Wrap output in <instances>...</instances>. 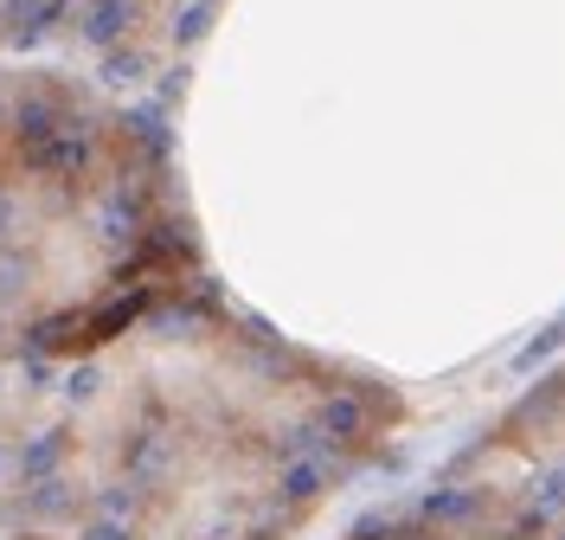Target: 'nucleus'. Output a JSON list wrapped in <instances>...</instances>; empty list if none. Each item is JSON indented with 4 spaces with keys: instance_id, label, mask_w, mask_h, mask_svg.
Masks as SVG:
<instances>
[{
    "instance_id": "f257e3e1",
    "label": "nucleus",
    "mask_w": 565,
    "mask_h": 540,
    "mask_svg": "<svg viewBox=\"0 0 565 540\" xmlns=\"http://www.w3.org/2000/svg\"><path fill=\"white\" fill-rule=\"evenodd\" d=\"M316 425L321 437L341 451V444H366L373 437V425H380V393H353V387H341V393H328L316 405Z\"/></svg>"
},
{
    "instance_id": "f03ea898",
    "label": "nucleus",
    "mask_w": 565,
    "mask_h": 540,
    "mask_svg": "<svg viewBox=\"0 0 565 540\" xmlns=\"http://www.w3.org/2000/svg\"><path fill=\"white\" fill-rule=\"evenodd\" d=\"M348 457H334V444L328 451H309V457H282V483H277V496L289 508H309V502H321L341 476H348Z\"/></svg>"
},
{
    "instance_id": "7ed1b4c3",
    "label": "nucleus",
    "mask_w": 565,
    "mask_h": 540,
    "mask_svg": "<svg viewBox=\"0 0 565 540\" xmlns=\"http://www.w3.org/2000/svg\"><path fill=\"white\" fill-rule=\"evenodd\" d=\"M141 309H148V289H122V296H109L97 316H84V348H97V341H116L129 322H141Z\"/></svg>"
},
{
    "instance_id": "20e7f679",
    "label": "nucleus",
    "mask_w": 565,
    "mask_h": 540,
    "mask_svg": "<svg viewBox=\"0 0 565 540\" xmlns=\"http://www.w3.org/2000/svg\"><path fill=\"white\" fill-rule=\"evenodd\" d=\"M476 508H482V489H430L424 496V521L430 528H462Z\"/></svg>"
},
{
    "instance_id": "39448f33",
    "label": "nucleus",
    "mask_w": 565,
    "mask_h": 540,
    "mask_svg": "<svg viewBox=\"0 0 565 540\" xmlns=\"http://www.w3.org/2000/svg\"><path fill=\"white\" fill-rule=\"evenodd\" d=\"M58 129H65V116H58V104H52L45 91H33V97L20 104V142H26V148H39V142H52Z\"/></svg>"
},
{
    "instance_id": "423d86ee",
    "label": "nucleus",
    "mask_w": 565,
    "mask_h": 540,
    "mask_svg": "<svg viewBox=\"0 0 565 540\" xmlns=\"http://www.w3.org/2000/svg\"><path fill=\"white\" fill-rule=\"evenodd\" d=\"M136 27V0H97L90 13H84V33L97 39V45H109V39H122Z\"/></svg>"
},
{
    "instance_id": "0eeeda50",
    "label": "nucleus",
    "mask_w": 565,
    "mask_h": 540,
    "mask_svg": "<svg viewBox=\"0 0 565 540\" xmlns=\"http://www.w3.org/2000/svg\"><path fill=\"white\" fill-rule=\"evenodd\" d=\"M65 451H71V437L65 432H39L26 451H20V476L33 483V476H52V469L65 464Z\"/></svg>"
},
{
    "instance_id": "6e6552de",
    "label": "nucleus",
    "mask_w": 565,
    "mask_h": 540,
    "mask_svg": "<svg viewBox=\"0 0 565 540\" xmlns=\"http://www.w3.org/2000/svg\"><path fill=\"white\" fill-rule=\"evenodd\" d=\"M97 225H104V239H109V245H136V239H141V200L116 193V200L104 207V219H97Z\"/></svg>"
},
{
    "instance_id": "1a4fd4ad",
    "label": "nucleus",
    "mask_w": 565,
    "mask_h": 540,
    "mask_svg": "<svg viewBox=\"0 0 565 540\" xmlns=\"http://www.w3.org/2000/svg\"><path fill=\"white\" fill-rule=\"evenodd\" d=\"M26 341H33L39 354H45V348H71V341L84 348V316H77V309H65V316H45V322H33V335H26Z\"/></svg>"
},
{
    "instance_id": "9d476101",
    "label": "nucleus",
    "mask_w": 565,
    "mask_h": 540,
    "mask_svg": "<svg viewBox=\"0 0 565 540\" xmlns=\"http://www.w3.org/2000/svg\"><path fill=\"white\" fill-rule=\"evenodd\" d=\"M565 405V373H553V380H540V393L527 399V405H521V412H514V425H533V419H540V425H546V419H553V412H559Z\"/></svg>"
},
{
    "instance_id": "9b49d317",
    "label": "nucleus",
    "mask_w": 565,
    "mask_h": 540,
    "mask_svg": "<svg viewBox=\"0 0 565 540\" xmlns=\"http://www.w3.org/2000/svg\"><path fill=\"white\" fill-rule=\"evenodd\" d=\"M71 502H77V496H71L58 476H33V489H26V508H33V515H65Z\"/></svg>"
},
{
    "instance_id": "f8f14e48",
    "label": "nucleus",
    "mask_w": 565,
    "mask_h": 540,
    "mask_svg": "<svg viewBox=\"0 0 565 540\" xmlns=\"http://www.w3.org/2000/svg\"><path fill=\"white\" fill-rule=\"evenodd\" d=\"M136 508H141L136 483H109L104 496H97V515H104V521H136Z\"/></svg>"
},
{
    "instance_id": "ddd939ff",
    "label": "nucleus",
    "mask_w": 565,
    "mask_h": 540,
    "mask_svg": "<svg viewBox=\"0 0 565 540\" xmlns=\"http://www.w3.org/2000/svg\"><path fill=\"white\" fill-rule=\"evenodd\" d=\"M277 451L282 457H309V451H328V437H321L316 419H302V425H289V432L277 437Z\"/></svg>"
},
{
    "instance_id": "4468645a",
    "label": "nucleus",
    "mask_w": 565,
    "mask_h": 540,
    "mask_svg": "<svg viewBox=\"0 0 565 540\" xmlns=\"http://www.w3.org/2000/svg\"><path fill=\"white\" fill-rule=\"evenodd\" d=\"M212 13H218L212 0H193V7H186V13L174 20V39H180V45H193V39H200V33L212 27Z\"/></svg>"
},
{
    "instance_id": "2eb2a0df",
    "label": "nucleus",
    "mask_w": 565,
    "mask_h": 540,
    "mask_svg": "<svg viewBox=\"0 0 565 540\" xmlns=\"http://www.w3.org/2000/svg\"><path fill=\"white\" fill-rule=\"evenodd\" d=\"M559 341H565V328H559V322H553V328H540V341H527V348L514 354V367H521V373H533V367H540V360L553 354Z\"/></svg>"
},
{
    "instance_id": "dca6fc26",
    "label": "nucleus",
    "mask_w": 565,
    "mask_h": 540,
    "mask_svg": "<svg viewBox=\"0 0 565 540\" xmlns=\"http://www.w3.org/2000/svg\"><path fill=\"white\" fill-rule=\"evenodd\" d=\"M26 277H33V257L26 252H0V296H13Z\"/></svg>"
},
{
    "instance_id": "f3484780",
    "label": "nucleus",
    "mask_w": 565,
    "mask_h": 540,
    "mask_svg": "<svg viewBox=\"0 0 565 540\" xmlns=\"http://www.w3.org/2000/svg\"><path fill=\"white\" fill-rule=\"evenodd\" d=\"M77 540H136V528H129V521H104V515H90V528H84Z\"/></svg>"
},
{
    "instance_id": "a211bd4d",
    "label": "nucleus",
    "mask_w": 565,
    "mask_h": 540,
    "mask_svg": "<svg viewBox=\"0 0 565 540\" xmlns=\"http://www.w3.org/2000/svg\"><path fill=\"white\" fill-rule=\"evenodd\" d=\"M104 77H109V84H136V77H141V59H136V52H129V59H109Z\"/></svg>"
},
{
    "instance_id": "6ab92c4d",
    "label": "nucleus",
    "mask_w": 565,
    "mask_h": 540,
    "mask_svg": "<svg viewBox=\"0 0 565 540\" xmlns=\"http://www.w3.org/2000/svg\"><path fill=\"white\" fill-rule=\"evenodd\" d=\"M65 393L71 399H90V393H97V367H77V373L65 380Z\"/></svg>"
},
{
    "instance_id": "aec40b11",
    "label": "nucleus",
    "mask_w": 565,
    "mask_h": 540,
    "mask_svg": "<svg viewBox=\"0 0 565 540\" xmlns=\"http://www.w3.org/2000/svg\"><path fill=\"white\" fill-rule=\"evenodd\" d=\"M7 225H13V200H0V232H7Z\"/></svg>"
},
{
    "instance_id": "412c9836",
    "label": "nucleus",
    "mask_w": 565,
    "mask_h": 540,
    "mask_svg": "<svg viewBox=\"0 0 565 540\" xmlns=\"http://www.w3.org/2000/svg\"><path fill=\"white\" fill-rule=\"evenodd\" d=\"M494 540H527V534H494Z\"/></svg>"
},
{
    "instance_id": "4be33fe9",
    "label": "nucleus",
    "mask_w": 565,
    "mask_h": 540,
    "mask_svg": "<svg viewBox=\"0 0 565 540\" xmlns=\"http://www.w3.org/2000/svg\"><path fill=\"white\" fill-rule=\"evenodd\" d=\"M0 116H7V104H0Z\"/></svg>"
},
{
    "instance_id": "5701e85b",
    "label": "nucleus",
    "mask_w": 565,
    "mask_h": 540,
    "mask_svg": "<svg viewBox=\"0 0 565 540\" xmlns=\"http://www.w3.org/2000/svg\"><path fill=\"white\" fill-rule=\"evenodd\" d=\"M559 328H565V316H559Z\"/></svg>"
},
{
    "instance_id": "b1692460",
    "label": "nucleus",
    "mask_w": 565,
    "mask_h": 540,
    "mask_svg": "<svg viewBox=\"0 0 565 540\" xmlns=\"http://www.w3.org/2000/svg\"><path fill=\"white\" fill-rule=\"evenodd\" d=\"M553 540H565V534H553Z\"/></svg>"
}]
</instances>
